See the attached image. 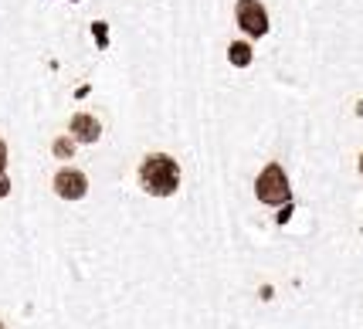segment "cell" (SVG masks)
Wrapping results in <instances>:
<instances>
[{
    "mask_svg": "<svg viewBox=\"0 0 363 329\" xmlns=\"http://www.w3.org/2000/svg\"><path fill=\"white\" fill-rule=\"evenodd\" d=\"M140 184L150 197H170L180 187V167L167 153H150L140 167Z\"/></svg>",
    "mask_w": 363,
    "mask_h": 329,
    "instance_id": "1",
    "label": "cell"
},
{
    "mask_svg": "<svg viewBox=\"0 0 363 329\" xmlns=\"http://www.w3.org/2000/svg\"><path fill=\"white\" fill-rule=\"evenodd\" d=\"M255 194H258V201L262 204H289L292 201V187H289V177L279 163H269L265 170L258 173V180H255Z\"/></svg>",
    "mask_w": 363,
    "mask_h": 329,
    "instance_id": "2",
    "label": "cell"
},
{
    "mask_svg": "<svg viewBox=\"0 0 363 329\" xmlns=\"http://www.w3.org/2000/svg\"><path fill=\"white\" fill-rule=\"evenodd\" d=\"M235 17L248 38H265V34H269V14H265V7H262L258 0H238Z\"/></svg>",
    "mask_w": 363,
    "mask_h": 329,
    "instance_id": "3",
    "label": "cell"
},
{
    "mask_svg": "<svg viewBox=\"0 0 363 329\" xmlns=\"http://www.w3.org/2000/svg\"><path fill=\"white\" fill-rule=\"evenodd\" d=\"M55 194L62 201H82L89 194V180L79 170H58L55 173Z\"/></svg>",
    "mask_w": 363,
    "mask_h": 329,
    "instance_id": "4",
    "label": "cell"
},
{
    "mask_svg": "<svg viewBox=\"0 0 363 329\" xmlns=\"http://www.w3.org/2000/svg\"><path fill=\"white\" fill-rule=\"evenodd\" d=\"M72 136H75L79 143H95L99 136H102V126H99V119H92V116L79 112V116L72 119Z\"/></svg>",
    "mask_w": 363,
    "mask_h": 329,
    "instance_id": "5",
    "label": "cell"
},
{
    "mask_svg": "<svg viewBox=\"0 0 363 329\" xmlns=\"http://www.w3.org/2000/svg\"><path fill=\"white\" fill-rule=\"evenodd\" d=\"M228 58H231V65H238V68H248V65H252V45L235 41V45L228 48Z\"/></svg>",
    "mask_w": 363,
    "mask_h": 329,
    "instance_id": "6",
    "label": "cell"
},
{
    "mask_svg": "<svg viewBox=\"0 0 363 329\" xmlns=\"http://www.w3.org/2000/svg\"><path fill=\"white\" fill-rule=\"evenodd\" d=\"M95 38H99V45L109 41V34H106V24H102V21H95Z\"/></svg>",
    "mask_w": 363,
    "mask_h": 329,
    "instance_id": "7",
    "label": "cell"
},
{
    "mask_svg": "<svg viewBox=\"0 0 363 329\" xmlns=\"http://www.w3.org/2000/svg\"><path fill=\"white\" fill-rule=\"evenodd\" d=\"M7 170V143L0 140V173Z\"/></svg>",
    "mask_w": 363,
    "mask_h": 329,
    "instance_id": "8",
    "label": "cell"
},
{
    "mask_svg": "<svg viewBox=\"0 0 363 329\" xmlns=\"http://www.w3.org/2000/svg\"><path fill=\"white\" fill-rule=\"evenodd\" d=\"M7 194H11V180L0 173V197H7Z\"/></svg>",
    "mask_w": 363,
    "mask_h": 329,
    "instance_id": "9",
    "label": "cell"
},
{
    "mask_svg": "<svg viewBox=\"0 0 363 329\" xmlns=\"http://www.w3.org/2000/svg\"><path fill=\"white\" fill-rule=\"evenodd\" d=\"M360 173H363V157H360Z\"/></svg>",
    "mask_w": 363,
    "mask_h": 329,
    "instance_id": "10",
    "label": "cell"
},
{
    "mask_svg": "<svg viewBox=\"0 0 363 329\" xmlns=\"http://www.w3.org/2000/svg\"><path fill=\"white\" fill-rule=\"evenodd\" d=\"M0 329H4V323H0Z\"/></svg>",
    "mask_w": 363,
    "mask_h": 329,
    "instance_id": "11",
    "label": "cell"
}]
</instances>
